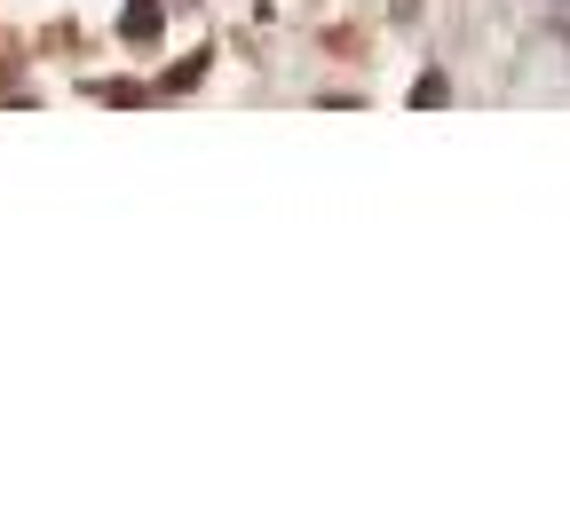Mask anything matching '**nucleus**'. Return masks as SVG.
<instances>
[{
	"label": "nucleus",
	"mask_w": 570,
	"mask_h": 530,
	"mask_svg": "<svg viewBox=\"0 0 570 530\" xmlns=\"http://www.w3.org/2000/svg\"><path fill=\"white\" fill-rule=\"evenodd\" d=\"M452 96V80H444V71H420V88H412V111H436Z\"/></svg>",
	"instance_id": "3"
},
{
	"label": "nucleus",
	"mask_w": 570,
	"mask_h": 530,
	"mask_svg": "<svg viewBox=\"0 0 570 530\" xmlns=\"http://www.w3.org/2000/svg\"><path fill=\"white\" fill-rule=\"evenodd\" d=\"M159 24H167L159 0H127V9H119V40H127V48H151V40H159Z\"/></svg>",
	"instance_id": "1"
},
{
	"label": "nucleus",
	"mask_w": 570,
	"mask_h": 530,
	"mask_svg": "<svg viewBox=\"0 0 570 530\" xmlns=\"http://www.w3.org/2000/svg\"><path fill=\"white\" fill-rule=\"evenodd\" d=\"M198 80H206V56H183V63H167L159 96H183V88H198Z\"/></svg>",
	"instance_id": "2"
},
{
	"label": "nucleus",
	"mask_w": 570,
	"mask_h": 530,
	"mask_svg": "<svg viewBox=\"0 0 570 530\" xmlns=\"http://www.w3.org/2000/svg\"><path fill=\"white\" fill-rule=\"evenodd\" d=\"M96 96H104V104H142V96H151V88H135V80H104Z\"/></svg>",
	"instance_id": "4"
}]
</instances>
